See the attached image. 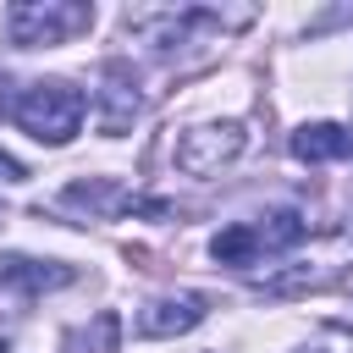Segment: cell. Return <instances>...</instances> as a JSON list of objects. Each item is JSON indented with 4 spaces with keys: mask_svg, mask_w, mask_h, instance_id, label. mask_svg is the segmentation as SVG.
I'll return each mask as SVG.
<instances>
[{
    "mask_svg": "<svg viewBox=\"0 0 353 353\" xmlns=\"http://www.w3.org/2000/svg\"><path fill=\"white\" fill-rule=\"evenodd\" d=\"M292 160L303 165H325V160H353V132L342 121H303L292 138H287Z\"/></svg>",
    "mask_w": 353,
    "mask_h": 353,
    "instance_id": "30bf717a",
    "label": "cell"
},
{
    "mask_svg": "<svg viewBox=\"0 0 353 353\" xmlns=\"http://www.w3.org/2000/svg\"><path fill=\"white\" fill-rule=\"evenodd\" d=\"M254 22V6H132L121 17V28L149 44L160 61H176L182 44H221L226 33L248 28Z\"/></svg>",
    "mask_w": 353,
    "mask_h": 353,
    "instance_id": "6da1fadb",
    "label": "cell"
},
{
    "mask_svg": "<svg viewBox=\"0 0 353 353\" xmlns=\"http://www.w3.org/2000/svg\"><path fill=\"white\" fill-rule=\"evenodd\" d=\"M83 110H88V99H83V88L66 83V77H39V83H28V88L11 99V121H17L33 143H50V149H61V143L77 138Z\"/></svg>",
    "mask_w": 353,
    "mask_h": 353,
    "instance_id": "3957f363",
    "label": "cell"
},
{
    "mask_svg": "<svg viewBox=\"0 0 353 353\" xmlns=\"http://www.w3.org/2000/svg\"><path fill=\"white\" fill-rule=\"evenodd\" d=\"M303 237H309L303 210L281 204V210H265V215H254V221L221 226V232L210 237V254H215V265L254 270V265H265V259H287L292 248H303Z\"/></svg>",
    "mask_w": 353,
    "mask_h": 353,
    "instance_id": "7a4b0ae2",
    "label": "cell"
},
{
    "mask_svg": "<svg viewBox=\"0 0 353 353\" xmlns=\"http://www.w3.org/2000/svg\"><path fill=\"white\" fill-rule=\"evenodd\" d=\"M28 171H22V160H11V154H0V182H22Z\"/></svg>",
    "mask_w": 353,
    "mask_h": 353,
    "instance_id": "4fadbf2b",
    "label": "cell"
},
{
    "mask_svg": "<svg viewBox=\"0 0 353 353\" xmlns=\"http://www.w3.org/2000/svg\"><path fill=\"white\" fill-rule=\"evenodd\" d=\"M61 210H83L88 221H116V215H165V199H138L116 176H83L61 193Z\"/></svg>",
    "mask_w": 353,
    "mask_h": 353,
    "instance_id": "8992f818",
    "label": "cell"
},
{
    "mask_svg": "<svg viewBox=\"0 0 353 353\" xmlns=\"http://www.w3.org/2000/svg\"><path fill=\"white\" fill-rule=\"evenodd\" d=\"M303 353H353V331H342V325H325Z\"/></svg>",
    "mask_w": 353,
    "mask_h": 353,
    "instance_id": "8fae6325",
    "label": "cell"
},
{
    "mask_svg": "<svg viewBox=\"0 0 353 353\" xmlns=\"http://www.w3.org/2000/svg\"><path fill=\"white\" fill-rule=\"evenodd\" d=\"M210 314V298L204 292H160V298H149L143 309H138V336H182V331H193L199 320Z\"/></svg>",
    "mask_w": 353,
    "mask_h": 353,
    "instance_id": "ba28073f",
    "label": "cell"
},
{
    "mask_svg": "<svg viewBox=\"0 0 353 353\" xmlns=\"http://www.w3.org/2000/svg\"><path fill=\"white\" fill-rule=\"evenodd\" d=\"M22 303H28V298H22V292H17V287H11V276H6V270H0V320H6V314H17V309H22Z\"/></svg>",
    "mask_w": 353,
    "mask_h": 353,
    "instance_id": "7c38bea8",
    "label": "cell"
},
{
    "mask_svg": "<svg viewBox=\"0 0 353 353\" xmlns=\"http://www.w3.org/2000/svg\"><path fill=\"white\" fill-rule=\"evenodd\" d=\"M99 132L105 138H121L132 121H138V110H143V94H138V83H132V66H121V61H110L105 66V83H99Z\"/></svg>",
    "mask_w": 353,
    "mask_h": 353,
    "instance_id": "9c48e42d",
    "label": "cell"
},
{
    "mask_svg": "<svg viewBox=\"0 0 353 353\" xmlns=\"http://www.w3.org/2000/svg\"><path fill=\"white\" fill-rule=\"evenodd\" d=\"M0 353H17V347H11V342H0Z\"/></svg>",
    "mask_w": 353,
    "mask_h": 353,
    "instance_id": "5bb4252c",
    "label": "cell"
},
{
    "mask_svg": "<svg viewBox=\"0 0 353 353\" xmlns=\"http://www.w3.org/2000/svg\"><path fill=\"white\" fill-rule=\"evenodd\" d=\"M94 28V6L88 0H17L6 11V33L11 44L22 50H39V44H66L77 33Z\"/></svg>",
    "mask_w": 353,
    "mask_h": 353,
    "instance_id": "277c9868",
    "label": "cell"
},
{
    "mask_svg": "<svg viewBox=\"0 0 353 353\" xmlns=\"http://www.w3.org/2000/svg\"><path fill=\"white\" fill-rule=\"evenodd\" d=\"M353 265V232H331L325 237V254H314V259H292L281 276H265L259 287L265 292H314V287H331L342 270Z\"/></svg>",
    "mask_w": 353,
    "mask_h": 353,
    "instance_id": "52a82bcc",
    "label": "cell"
},
{
    "mask_svg": "<svg viewBox=\"0 0 353 353\" xmlns=\"http://www.w3.org/2000/svg\"><path fill=\"white\" fill-rule=\"evenodd\" d=\"M243 149H248V127H243V121H199V127H188V132L176 138L171 160H176V171H188V176H215V171H226L232 160H243Z\"/></svg>",
    "mask_w": 353,
    "mask_h": 353,
    "instance_id": "5b68a950",
    "label": "cell"
}]
</instances>
